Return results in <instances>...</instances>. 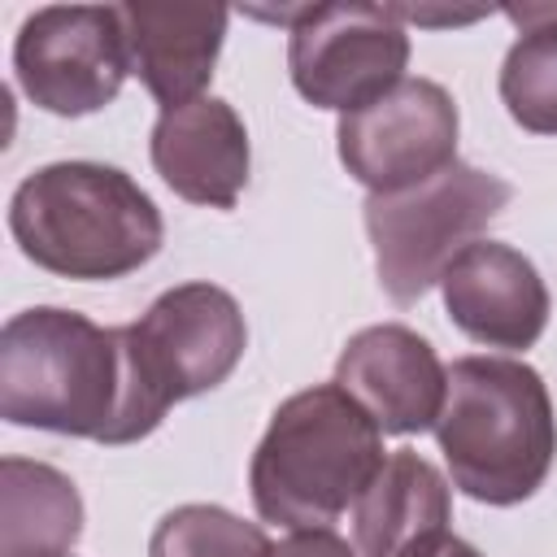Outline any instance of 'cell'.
<instances>
[{"mask_svg":"<svg viewBox=\"0 0 557 557\" xmlns=\"http://www.w3.org/2000/svg\"><path fill=\"white\" fill-rule=\"evenodd\" d=\"M148 557H274V544L222 505H178L157 522Z\"/></svg>","mask_w":557,"mask_h":557,"instance_id":"17","label":"cell"},{"mask_svg":"<svg viewBox=\"0 0 557 557\" xmlns=\"http://www.w3.org/2000/svg\"><path fill=\"white\" fill-rule=\"evenodd\" d=\"M331 383H339L383 435H418L431 431L444 409L448 366L413 326L379 322L344 344Z\"/></svg>","mask_w":557,"mask_h":557,"instance_id":"10","label":"cell"},{"mask_svg":"<svg viewBox=\"0 0 557 557\" xmlns=\"http://www.w3.org/2000/svg\"><path fill=\"white\" fill-rule=\"evenodd\" d=\"M518 22V39L500 65V100L509 117L531 135H557V4L505 9Z\"/></svg>","mask_w":557,"mask_h":557,"instance_id":"16","label":"cell"},{"mask_svg":"<svg viewBox=\"0 0 557 557\" xmlns=\"http://www.w3.org/2000/svg\"><path fill=\"white\" fill-rule=\"evenodd\" d=\"M83 535V496L48 461H0V557H70Z\"/></svg>","mask_w":557,"mask_h":557,"instance_id":"15","label":"cell"},{"mask_svg":"<svg viewBox=\"0 0 557 557\" xmlns=\"http://www.w3.org/2000/svg\"><path fill=\"white\" fill-rule=\"evenodd\" d=\"M448 479L413 448H396L352 505V535L361 557H400L409 544L448 531Z\"/></svg>","mask_w":557,"mask_h":557,"instance_id":"14","label":"cell"},{"mask_svg":"<svg viewBox=\"0 0 557 557\" xmlns=\"http://www.w3.org/2000/svg\"><path fill=\"white\" fill-rule=\"evenodd\" d=\"M9 231L26 261L78 283L126 278L161 252L165 222L152 196L117 165L52 161L9 200Z\"/></svg>","mask_w":557,"mask_h":557,"instance_id":"2","label":"cell"},{"mask_svg":"<svg viewBox=\"0 0 557 557\" xmlns=\"http://www.w3.org/2000/svg\"><path fill=\"white\" fill-rule=\"evenodd\" d=\"M431 431L453 487L483 505H522L557 457L553 396L540 370L518 357H457Z\"/></svg>","mask_w":557,"mask_h":557,"instance_id":"3","label":"cell"},{"mask_svg":"<svg viewBox=\"0 0 557 557\" xmlns=\"http://www.w3.org/2000/svg\"><path fill=\"white\" fill-rule=\"evenodd\" d=\"M122 335L139 400L157 426L170 405L226 383L248 348L239 300L218 283H178L161 292Z\"/></svg>","mask_w":557,"mask_h":557,"instance_id":"6","label":"cell"},{"mask_svg":"<svg viewBox=\"0 0 557 557\" xmlns=\"http://www.w3.org/2000/svg\"><path fill=\"white\" fill-rule=\"evenodd\" d=\"M444 309L461 335L487 348H531L553 313L548 287L531 257L500 239H474L440 274Z\"/></svg>","mask_w":557,"mask_h":557,"instance_id":"11","label":"cell"},{"mask_svg":"<svg viewBox=\"0 0 557 557\" xmlns=\"http://www.w3.org/2000/svg\"><path fill=\"white\" fill-rule=\"evenodd\" d=\"M117 22L126 65L161 104V113L205 96L231 22L226 4L135 0L117 4Z\"/></svg>","mask_w":557,"mask_h":557,"instance_id":"12","label":"cell"},{"mask_svg":"<svg viewBox=\"0 0 557 557\" xmlns=\"http://www.w3.org/2000/svg\"><path fill=\"white\" fill-rule=\"evenodd\" d=\"M287 22V74L313 109L357 113L387 96L409 65V30L392 4H296Z\"/></svg>","mask_w":557,"mask_h":557,"instance_id":"7","label":"cell"},{"mask_svg":"<svg viewBox=\"0 0 557 557\" xmlns=\"http://www.w3.org/2000/svg\"><path fill=\"white\" fill-rule=\"evenodd\" d=\"M400 557H483V553H479L474 544H466V540L448 535V531H435V535H426V540L409 544Z\"/></svg>","mask_w":557,"mask_h":557,"instance_id":"19","label":"cell"},{"mask_svg":"<svg viewBox=\"0 0 557 557\" xmlns=\"http://www.w3.org/2000/svg\"><path fill=\"white\" fill-rule=\"evenodd\" d=\"M509 200L513 187L500 174L466 161H453L418 187L366 196L361 218L383 292L396 305H413L418 296H426V287L440 283L448 261L470 248Z\"/></svg>","mask_w":557,"mask_h":557,"instance_id":"5","label":"cell"},{"mask_svg":"<svg viewBox=\"0 0 557 557\" xmlns=\"http://www.w3.org/2000/svg\"><path fill=\"white\" fill-rule=\"evenodd\" d=\"M0 418L52 435L135 444L157 431L148 418L122 326L35 305L0 331Z\"/></svg>","mask_w":557,"mask_h":557,"instance_id":"1","label":"cell"},{"mask_svg":"<svg viewBox=\"0 0 557 557\" xmlns=\"http://www.w3.org/2000/svg\"><path fill=\"white\" fill-rule=\"evenodd\" d=\"M13 74L26 100L57 117H87L117 100L131 65L117 4L35 9L13 39Z\"/></svg>","mask_w":557,"mask_h":557,"instance_id":"8","label":"cell"},{"mask_svg":"<svg viewBox=\"0 0 557 557\" xmlns=\"http://www.w3.org/2000/svg\"><path fill=\"white\" fill-rule=\"evenodd\" d=\"M383 431L339 387L313 383L287 396L248 461L252 509L287 531L331 527L361 500L383 466Z\"/></svg>","mask_w":557,"mask_h":557,"instance_id":"4","label":"cell"},{"mask_svg":"<svg viewBox=\"0 0 557 557\" xmlns=\"http://www.w3.org/2000/svg\"><path fill=\"white\" fill-rule=\"evenodd\" d=\"M457 104L435 78H400L374 104L339 117L335 148L370 196H392L457 161Z\"/></svg>","mask_w":557,"mask_h":557,"instance_id":"9","label":"cell"},{"mask_svg":"<svg viewBox=\"0 0 557 557\" xmlns=\"http://www.w3.org/2000/svg\"><path fill=\"white\" fill-rule=\"evenodd\" d=\"M274 557H357V553L331 527H313V531H292L287 540H278Z\"/></svg>","mask_w":557,"mask_h":557,"instance_id":"18","label":"cell"},{"mask_svg":"<svg viewBox=\"0 0 557 557\" xmlns=\"http://www.w3.org/2000/svg\"><path fill=\"white\" fill-rule=\"evenodd\" d=\"M148 152L161 183L187 205L235 209V200L248 187V165H252L248 126L218 96H200L191 104L165 109L152 122Z\"/></svg>","mask_w":557,"mask_h":557,"instance_id":"13","label":"cell"}]
</instances>
